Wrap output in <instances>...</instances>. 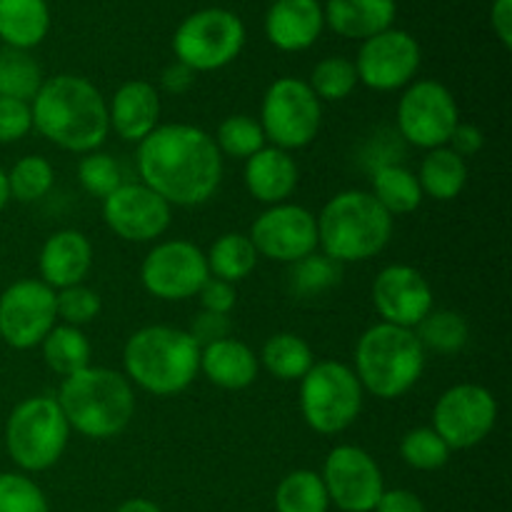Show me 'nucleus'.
Listing matches in <instances>:
<instances>
[{"mask_svg": "<svg viewBox=\"0 0 512 512\" xmlns=\"http://www.w3.org/2000/svg\"><path fill=\"white\" fill-rule=\"evenodd\" d=\"M140 183L158 193L170 208H198L223 183V155L213 135L198 125L168 123L138 143Z\"/></svg>", "mask_w": 512, "mask_h": 512, "instance_id": "1", "label": "nucleus"}, {"mask_svg": "<svg viewBox=\"0 0 512 512\" xmlns=\"http://www.w3.org/2000/svg\"><path fill=\"white\" fill-rule=\"evenodd\" d=\"M33 128L68 153L100 150L110 135L108 100L83 75L58 73L45 78L30 100Z\"/></svg>", "mask_w": 512, "mask_h": 512, "instance_id": "2", "label": "nucleus"}, {"mask_svg": "<svg viewBox=\"0 0 512 512\" xmlns=\"http://www.w3.org/2000/svg\"><path fill=\"white\" fill-rule=\"evenodd\" d=\"M60 410L70 430L90 440L118 438L135 418V393L123 373L88 365L63 378L58 395Z\"/></svg>", "mask_w": 512, "mask_h": 512, "instance_id": "3", "label": "nucleus"}, {"mask_svg": "<svg viewBox=\"0 0 512 512\" xmlns=\"http://www.w3.org/2000/svg\"><path fill=\"white\" fill-rule=\"evenodd\" d=\"M123 368L130 385L158 398H170L193 385L200 373V348L188 330L145 325L123 348Z\"/></svg>", "mask_w": 512, "mask_h": 512, "instance_id": "4", "label": "nucleus"}, {"mask_svg": "<svg viewBox=\"0 0 512 512\" xmlns=\"http://www.w3.org/2000/svg\"><path fill=\"white\" fill-rule=\"evenodd\" d=\"M318 220V248L338 265L365 263L388 248L393 215L370 190H343L323 205Z\"/></svg>", "mask_w": 512, "mask_h": 512, "instance_id": "5", "label": "nucleus"}, {"mask_svg": "<svg viewBox=\"0 0 512 512\" xmlns=\"http://www.w3.org/2000/svg\"><path fill=\"white\" fill-rule=\"evenodd\" d=\"M425 355L415 330L378 323L358 338L353 373L373 398L398 400L423 378Z\"/></svg>", "mask_w": 512, "mask_h": 512, "instance_id": "6", "label": "nucleus"}, {"mask_svg": "<svg viewBox=\"0 0 512 512\" xmlns=\"http://www.w3.org/2000/svg\"><path fill=\"white\" fill-rule=\"evenodd\" d=\"M70 425L53 395H33L13 408L5 423V450L23 473H43L63 458Z\"/></svg>", "mask_w": 512, "mask_h": 512, "instance_id": "7", "label": "nucleus"}, {"mask_svg": "<svg viewBox=\"0 0 512 512\" xmlns=\"http://www.w3.org/2000/svg\"><path fill=\"white\" fill-rule=\"evenodd\" d=\"M365 390L353 368L340 360H315L300 380V413L320 435H338L358 420Z\"/></svg>", "mask_w": 512, "mask_h": 512, "instance_id": "8", "label": "nucleus"}, {"mask_svg": "<svg viewBox=\"0 0 512 512\" xmlns=\"http://www.w3.org/2000/svg\"><path fill=\"white\" fill-rule=\"evenodd\" d=\"M245 45V23L225 8H203L190 13L173 33L175 60L195 75L228 68Z\"/></svg>", "mask_w": 512, "mask_h": 512, "instance_id": "9", "label": "nucleus"}, {"mask_svg": "<svg viewBox=\"0 0 512 512\" xmlns=\"http://www.w3.org/2000/svg\"><path fill=\"white\" fill-rule=\"evenodd\" d=\"M260 128L265 140L280 150H300L318 138L323 123V103L310 90L308 80L285 78L273 80L260 105Z\"/></svg>", "mask_w": 512, "mask_h": 512, "instance_id": "10", "label": "nucleus"}, {"mask_svg": "<svg viewBox=\"0 0 512 512\" xmlns=\"http://www.w3.org/2000/svg\"><path fill=\"white\" fill-rule=\"evenodd\" d=\"M395 123L405 143L435 150L448 145L460 123V110L448 85L440 80H413L400 95Z\"/></svg>", "mask_w": 512, "mask_h": 512, "instance_id": "11", "label": "nucleus"}, {"mask_svg": "<svg viewBox=\"0 0 512 512\" xmlns=\"http://www.w3.org/2000/svg\"><path fill=\"white\" fill-rule=\"evenodd\" d=\"M498 423V400L488 388L460 383L445 390L433 408L430 428L450 450H468L483 443Z\"/></svg>", "mask_w": 512, "mask_h": 512, "instance_id": "12", "label": "nucleus"}, {"mask_svg": "<svg viewBox=\"0 0 512 512\" xmlns=\"http://www.w3.org/2000/svg\"><path fill=\"white\" fill-rule=\"evenodd\" d=\"M353 63L358 83L378 93H393L413 83L423 63V50L408 30L393 25L363 40Z\"/></svg>", "mask_w": 512, "mask_h": 512, "instance_id": "13", "label": "nucleus"}, {"mask_svg": "<svg viewBox=\"0 0 512 512\" xmlns=\"http://www.w3.org/2000/svg\"><path fill=\"white\" fill-rule=\"evenodd\" d=\"M210 278L205 253L190 240H163L153 245L140 265V283L153 298L180 303L198 295Z\"/></svg>", "mask_w": 512, "mask_h": 512, "instance_id": "14", "label": "nucleus"}, {"mask_svg": "<svg viewBox=\"0 0 512 512\" xmlns=\"http://www.w3.org/2000/svg\"><path fill=\"white\" fill-rule=\"evenodd\" d=\"M58 325L55 290L43 280L25 278L0 295V338L13 350H33Z\"/></svg>", "mask_w": 512, "mask_h": 512, "instance_id": "15", "label": "nucleus"}, {"mask_svg": "<svg viewBox=\"0 0 512 512\" xmlns=\"http://www.w3.org/2000/svg\"><path fill=\"white\" fill-rule=\"evenodd\" d=\"M320 478L330 505L343 512H373L385 493L383 470L373 455L358 445H338L330 450Z\"/></svg>", "mask_w": 512, "mask_h": 512, "instance_id": "16", "label": "nucleus"}, {"mask_svg": "<svg viewBox=\"0 0 512 512\" xmlns=\"http://www.w3.org/2000/svg\"><path fill=\"white\" fill-rule=\"evenodd\" d=\"M248 238L260 258L293 265L318 250V220L303 205H270L255 218Z\"/></svg>", "mask_w": 512, "mask_h": 512, "instance_id": "17", "label": "nucleus"}, {"mask_svg": "<svg viewBox=\"0 0 512 512\" xmlns=\"http://www.w3.org/2000/svg\"><path fill=\"white\" fill-rule=\"evenodd\" d=\"M103 220L125 243H153L173 220V208L143 183H123L103 198Z\"/></svg>", "mask_w": 512, "mask_h": 512, "instance_id": "18", "label": "nucleus"}, {"mask_svg": "<svg viewBox=\"0 0 512 512\" xmlns=\"http://www.w3.org/2000/svg\"><path fill=\"white\" fill-rule=\"evenodd\" d=\"M373 305L383 318L380 323L415 330L433 313V288L413 265L395 263L375 275Z\"/></svg>", "mask_w": 512, "mask_h": 512, "instance_id": "19", "label": "nucleus"}, {"mask_svg": "<svg viewBox=\"0 0 512 512\" xmlns=\"http://www.w3.org/2000/svg\"><path fill=\"white\" fill-rule=\"evenodd\" d=\"M325 30L320 0H273L265 13V38L283 53L313 48Z\"/></svg>", "mask_w": 512, "mask_h": 512, "instance_id": "20", "label": "nucleus"}, {"mask_svg": "<svg viewBox=\"0 0 512 512\" xmlns=\"http://www.w3.org/2000/svg\"><path fill=\"white\" fill-rule=\"evenodd\" d=\"M93 268V245L80 230L65 228L50 235L40 248V280L48 288L63 290L85 283Z\"/></svg>", "mask_w": 512, "mask_h": 512, "instance_id": "21", "label": "nucleus"}, {"mask_svg": "<svg viewBox=\"0 0 512 512\" xmlns=\"http://www.w3.org/2000/svg\"><path fill=\"white\" fill-rule=\"evenodd\" d=\"M110 130L125 143L148 138L160 125V95L148 80H128L108 103Z\"/></svg>", "mask_w": 512, "mask_h": 512, "instance_id": "22", "label": "nucleus"}, {"mask_svg": "<svg viewBox=\"0 0 512 512\" xmlns=\"http://www.w3.org/2000/svg\"><path fill=\"white\" fill-rule=\"evenodd\" d=\"M243 180L248 193L263 205L288 203L290 195L298 188V163L288 150L265 145L255 155L245 160Z\"/></svg>", "mask_w": 512, "mask_h": 512, "instance_id": "23", "label": "nucleus"}, {"mask_svg": "<svg viewBox=\"0 0 512 512\" xmlns=\"http://www.w3.org/2000/svg\"><path fill=\"white\" fill-rule=\"evenodd\" d=\"M325 28L348 40H368L393 28L398 3L395 0H328L323 5Z\"/></svg>", "mask_w": 512, "mask_h": 512, "instance_id": "24", "label": "nucleus"}, {"mask_svg": "<svg viewBox=\"0 0 512 512\" xmlns=\"http://www.w3.org/2000/svg\"><path fill=\"white\" fill-rule=\"evenodd\" d=\"M260 360L250 345L233 335L200 348V373L223 390H245L258 380Z\"/></svg>", "mask_w": 512, "mask_h": 512, "instance_id": "25", "label": "nucleus"}, {"mask_svg": "<svg viewBox=\"0 0 512 512\" xmlns=\"http://www.w3.org/2000/svg\"><path fill=\"white\" fill-rule=\"evenodd\" d=\"M50 23L48 0H0V40L5 48H38L48 38Z\"/></svg>", "mask_w": 512, "mask_h": 512, "instance_id": "26", "label": "nucleus"}, {"mask_svg": "<svg viewBox=\"0 0 512 512\" xmlns=\"http://www.w3.org/2000/svg\"><path fill=\"white\" fill-rule=\"evenodd\" d=\"M415 175H418L425 198L448 203V200L458 198L468 185V160L443 145V148L428 150Z\"/></svg>", "mask_w": 512, "mask_h": 512, "instance_id": "27", "label": "nucleus"}, {"mask_svg": "<svg viewBox=\"0 0 512 512\" xmlns=\"http://www.w3.org/2000/svg\"><path fill=\"white\" fill-rule=\"evenodd\" d=\"M370 195L383 205L388 215H408L420 208L423 203V188L418 183V175L400 163H385L373 168L370 173Z\"/></svg>", "mask_w": 512, "mask_h": 512, "instance_id": "28", "label": "nucleus"}, {"mask_svg": "<svg viewBox=\"0 0 512 512\" xmlns=\"http://www.w3.org/2000/svg\"><path fill=\"white\" fill-rule=\"evenodd\" d=\"M260 365L268 370L273 378L283 383L303 380L305 373L313 368L315 355L313 348L295 333H275L273 338L265 340L263 353H260Z\"/></svg>", "mask_w": 512, "mask_h": 512, "instance_id": "29", "label": "nucleus"}, {"mask_svg": "<svg viewBox=\"0 0 512 512\" xmlns=\"http://www.w3.org/2000/svg\"><path fill=\"white\" fill-rule=\"evenodd\" d=\"M258 250L243 233H225L205 253L208 273L213 278L235 285L248 278L258 265Z\"/></svg>", "mask_w": 512, "mask_h": 512, "instance_id": "30", "label": "nucleus"}, {"mask_svg": "<svg viewBox=\"0 0 512 512\" xmlns=\"http://www.w3.org/2000/svg\"><path fill=\"white\" fill-rule=\"evenodd\" d=\"M40 348H43L45 365H48L55 375H60V378H70V375L88 368L90 355H93L88 335L80 328L63 323L55 325V328L45 335Z\"/></svg>", "mask_w": 512, "mask_h": 512, "instance_id": "31", "label": "nucleus"}, {"mask_svg": "<svg viewBox=\"0 0 512 512\" xmlns=\"http://www.w3.org/2000/svg\"><path fill=\"white\" fill-rule=\"evenodd\" d=\"M45 75L30 50L0 48V98L30 103L43 85Z\"/></svg>", "mask_w": 512, "mask_h": 512, "instance_id": "32", "label": "nucleus"}, {"mask_svg": "<svg viewBox=\"0 0 512 512\" xmlns=\"http://www.w3.org/2000/svg\"><path fill=\"white\" fill-rule=\"evenodd\" d=\"M278 512H328L330 498L323 478L315 470H293L285 475L275 490Z\"/></svg>", "mask_w": 512, "mask_h": 512, "instance_id": "33", "label": "nucleus"}, {"mask_svg": "<svg viewBox=\"0 0 512 512\" xmlns=\"http://www.w3.org/2000/svg\"><path fill=\"white\" fill-rule=\"evenodd\" d=\"M420 345L433 353L440 355H455L468 345L470 340V325L468 320L453 310H433L423 323L415 328Z\"/></svg>", "mask_w": 512, "mask_h": 512, "instance_id": "34", "label": "nucleus"}, {"mask_svg": "<svg viewBox=\"0 0 512 512\" xmlns=\"http://www.w3.org/2000/svg\"><path fill=\"white\" fill-rule=\"evenodd\" d=\"M55 168L43 155H25L8 170L10 200L38 203L53 190Z\"/></svg>", "mask_w": 512, "mask_h": 512, "instance_id": "35", "label": "nucleus"}, {"mask_svg": "<svg viewBox=\"0 0 512 512\" xmlns=\"http://www.w3.org/2000/svg\"><path fill=\"white\" fill-rule=\"evenodd\" d=\"M310 90L318 95L320 103H340L358 88V73L355 63L343 55H328L313 68L308 80Z\"/></svg>", "mask_w": 512, "mask_h": 512, "instance_id": "36", "label": "nucleus"}, {"mask_svg": "<svg viewBox=\"0 0 512 512\" xmlns=\"http://www.w3.org/2000/svg\"><path fill=\"white\" fill-rule=\"evenodd\" d=\"M343 265L330 260L323 253H310L303 260L290 265V290L298 298H315V295L325 293V290L335 288L343 275Z\"/></svg>", "mask_w": 512, "mask_h": 512, "instance_id": "37", "label": "nucleus"}, {"mask_svg": "<svg viewBox=\"0 0 512 512\" xmlns=\"http://www.w3.org/2000/svg\"><path fill=\"white\" fill-rule=\"evenodd\" d=\"M215 145L223 158L248 160L265 148V133L260 123L250 115H230L215 130Z\"/></svg>", "mask_w": 512, "mask_h": 512, "instance_id": "38", "label": "nucleus"}, {"mask_svg": "<svg viewBox=\"0 0 512 512\" xmlns=\"http://www.w3.org/2000/svg\"><path fill=\"white\" fill-rule=\"evenodd\" d=\"M450 455H453V450L448 448V443L433 428H415L405 433V438L400 440V458L410 468L423 470V473L445 468Z\"/></svg>", "mask_w": 512, "mask_h": 512, "instance_id": "39", "label": "nucleus"}, {"mask_svg": "<svg viewBox=\"0 0 512 512\" xmlns=\"http://www.w3.org/2000/svg\"><path fill=\"white\" fill-rule=\"evenodd\" d=\"M78 180L85 193L95 195V198H108L113 190H118L125 183L118 160L108 153H100V150H93V153L80 158Z\"/></svg>", "mask_w": 512, "mask_h": 512, "instance_id": "40", "label": "nucleus"}, {"mask_svg": "<svg viewBox=\"0 0 512 512\" xmlns=\"http://www.w3.org/2000/svg\"><path fill=\"white\" fill-rule=\"evenodd\" d=\"M0 512H50V505L33 478L0 473Z\"/></svg>", "mask_w": 512, "mask_h": 512, "instance_id": "41", "label": "nucleus"}, {"mask_svg": "<svg viewBox=\"0 0 512 512\" xmlns=\"http://www.w3.org/2000/svg\"><path fill=\"white\" fill-rule=\"evenodd\" d=\"M100 308H103V300L85 283L55 290V313H58V320L63 325L83 328V325L93 323L98 318Z\"/></svg>", "mask_w": 512, "mask_h": 512, "instance_id": "42", "label": "nucleus"}, {"mask_svg": "<svg viewBox=\"0 0 512 512\" xmlns=\"http://www.w3.org/2000/svg\"><path fill=\"white\" fill-rule=\"evenodd\" d=\"M30 130H33L30 103L13 98H0V145L18 143Z\"/></svg>", "mask_w": 512, "mask_h": 512, "instance_id": "43", "label": "nucleus"}, {"mask_svg": "<svg viewBox=\"0 0 512 512\" xmlns=\"http://www.w3.org/2000/svg\"><path fill=\"white\" fill-rule=\"evenodd\" d=\"M190 338L198 343V348H205V345H213L218 340L230 338L233 333V323H230V315L220 313H208V310H200L193 318L188 328Z\"/></svg>", "mask_w": 512, "mask_h": 512, "instance_id": "44", "label": "nucleus"}, {"mask_svg": "<svg viewBox=\"0 0 512 512\" xmlns=\"http://www.w3.org/2000/svg\"><path fill=\"white\" fill-rule=\"evenodd\" d=\"M198 300H200V310L230 315V310H233L235 303H238V293H235V285L210 275V278L203 283V288L198 290Z\"/></svg>", "mask_w": 512, "mask_h": 512, "instance_id": "45", "label": "nucleus"}, {"mask_svg": "<svg viewBox=\"0 0 512 512\" xmlns=\"http://www.w3.org/2000/svg\"><path fill=\"white\" fill-rule=\"evenodd\" d=\"M483 143H485L483 130L475 128V125H470V123H458L455 125L453 135H450L448 148L453 150V153H458L460 158L468 160V158H473V155L480 153Z\"/></svg>", "mask_w": 512, "mask_h": 512, "instance_id": "46", "label": "nucleus"}, {"mask_svg": "<svg viewBox=\"0 0 512 512\" xmlns=\"http://www.w3.org/2000/svg\"><path fill=\"white\" fill-rule=\"evenodd\" d=\"M373 512H425V505L413 490L395 488V490H385V493L380 495L378 505H375Z\"/></svg>", "mask_w": 512, "mask_h": 512, "instance_id": "47", "label": "nucleus"}, {"mask_svg": "<svg viewBox=\"0 0 512 512\" xmlns=\"http://www.w3.org/2000/svg\"><path fill=\"white\" fill-rule=\"evenodd\" d=\"M160 83H163V88L168 90L170 95H185L190 88H193L195 83V73L188 68V65L183 63H170L168 68L163 70V75H160Z\"/></svg>", "mask_w": 512, "mask_h": 512, "instance_id": "48", "label": "nucleus"}, {"mask_svg": "<svg viewBox=\"0 0 512 512\" xmlns=\"http://www.w3.org/2000/svg\"><path fill=\"white\" fill-rule=\"evenodd\" d=\"M490 25L503 48H512V0H493L490 8Z\"/></svg>", "mask_w": 512, "mask_h": 512, "instance_id": "49", "label": "nucleus"}, {"mask_svg": "<svg viewBox=\"0 0 512 512\" xmlns=\"http://www.w3.org/2000/svg\"><path fill=\"white\" fill-rule=\"evenodd\" d=\"M115 512H163L153 500H145V498H130L125 500Z\"/></svg>", "mask_w": 512, "mask_h": 512, "instance_id": "50", "label": "nucleus"}, {"mask_svg": "<svg viewBox=\"0 0 512 512\" xmlns=\"http://www.w3.org/2000/svg\"><path fill=\"white\" fill-rule=\"evenodd\" d=\"M10 203V190H8V173L0 168V213H3L5 205Z\"/></svg>", "mask_w": 512, "mask_h": 512, "instance_id": "51", "label": "nucleus"}]
</instances>
